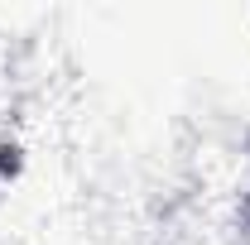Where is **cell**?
I'll use <instances>...</instances> for the list:
<instances>
[{"mask_svg":"<svg viewBox=\"0 0 250 245\" xmlns=\"http://www.w3.org/2000/svg\"><path fill=\"white\" fill-rule=\"evenodd\" d=\"M246 144H250V135H246ZM236 245H250V187L241 197V207H236Z\"/></svg>","mask_w":250,"mask_h":245,"instance_id":"1","label":"cell"}]
</instances>
